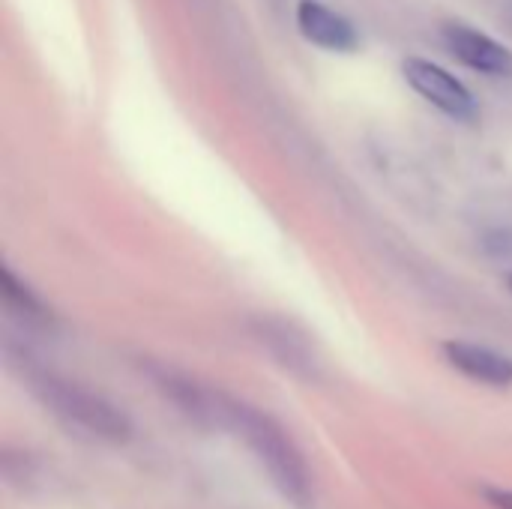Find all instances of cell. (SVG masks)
<instances>
[{"label": "cell", "instance_id": "obj_1", "mask_svg": "<svg viewBox=\"0 0 512 509\" xmlns=\"http://www.w3.org/2000/svg\"><path fill=\"white\" fill-rule=\"evenodd\" d=\"M228 420L237 426V432L249 441L252 453L267 468L270 480L297 504H306L312 495L309 468L294 447V441L264 414L246 408V405H228Z\"/></svg>", "mask_w": 512, "mask_h": 509}, {"label": "cell", "instance_id": "obj_8", "mask_svg": "<svg viewBox=\"0 0 512 509\" xmlns=\"http://www.w3.org/2000/svg\"><path fill=\"white\" fill-rule=\"evenodd\" d=\"M510 288H512V279H510Z\"/></svg>", "mask_w": 512, "mask_h": 509}, {"label": "cell", "instance_id": "obj_3", "mask_svg": "<svg viewBox=\"0 0 512 509\" xmlns=\"http://www.w3.org/2000/svg\"><path fill=\"white\" fill-rule=\"evenodd\" d=\"M405 78L411 81V87L426 96L432 105H438L441 111H447L450 117L459 120H471L477 114L474 108V96L468 93V87L462 81H456L447 69L429 63V60H408L405 63Z\"/></svg>", "mask_w": 512, "mask_h": 509}, {"label": "cell", "instance_id": "obj_2", "mask_svg": "<svg viewBox=\"0 0 512 509\" xmlns=\"http://www.w3.org/2000/svg\"><path fill=\"white\" fill-rule=\"evenodd\" d=\"M36 393L42 399V405L69 429L93 438V441H108V444H126L132 435L129 417L114 408L108 399L69 384L63 378H42L36 384Z\"/></svg>", "mask_w": 512, "mask_h": 509}, {"label": "cell", "instance_id": "obj_4", "mask_svg": "<svg viewBox=\"0 0 512 509\" xmlns=\"http://www.w3.org/2000/svg\"><path fill=\"white\" fill-rule=\"evenodd\" d=\"M444 42L450 45V51L468 63L477 72H489V75H510L512 72V54L498 45L495 39L465 27V24H447L444 27Z\"/></svg>", "mask_w": 512, "mask_h": 509}, {"label": "cell", "instance_id": "obj_6", "mask_svg": "<svg viewBox=\"0 0 512 509\" xmlns=\"http://www.w3.org/2000/svg\"><path fill=\"white\" fill-rule=\"evenodd\" d=\"M297 24H300L303 36L312 39L321 48L351 51L357 45L354 27L342 15H336L333 9L321 6L318 0H300V6H297Z\"/></svg>", "mask_w": 512, "mask_h": 509}, {"label": "cell", "instance_id": "obj_5", "mask_svg": "<svg viewBox=\"0 0 512 509\" xmlns=\"http://www.w3.org/2000/svg\"><path fill=\"white\" fill-rule=\"evenodd\" d=\"M444 357L450 360L453 369H459L471 381H480L489 387H510L512 384V357L498 354L492 348L471 345V342H447Z\"/></svg>", "mask_w": 512, "mask_h": 509}, {"label": "cell", "instance_id": "obj_7", "mask_svg": "<svg viewBox=\"0 0 512 509\" xmlns=\"http://www.w3.org/2000/svg\"><path fill=\"white\" fill-rule=\"evenodd\" d=\"M492 507L498 509H512V492H501V489H486V495H483Z\"/></svg>", "mask_w": 512, "mask_h": 509}]
</instances>
